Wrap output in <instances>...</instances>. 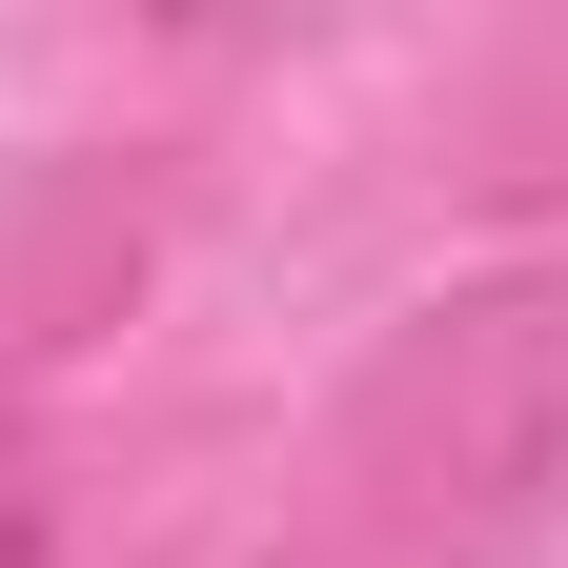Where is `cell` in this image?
Segmentation results:
<instances>
[{"instance_id": "cell-1", "label": "cell", "mask_w": 568, "mask_h": 568, "mask_svg": "<svg viewBox=\"0 0 568 568\" xmlns=\"http://www.w3.org/2000/svg\"><path fill=\"white\" fill-rule=\"evenodd\" d=\"M568 508V264H467L325 386L284 568H508Z\"/></svg>"}, {"instance_id": "cell-2", "label": "cell", "mask_w": 568, "mask_h": 568, "mask_svg": "<svg viewBox=\"0 0 568 568\" xmlns=\"http://www.w3.org/2000/svg\"><path fill=\"white\" fill-rule=\"evenodd\" d=\"M0 568H82V487H61V426L0 366Z\"/></svg>"}]
</instances>
